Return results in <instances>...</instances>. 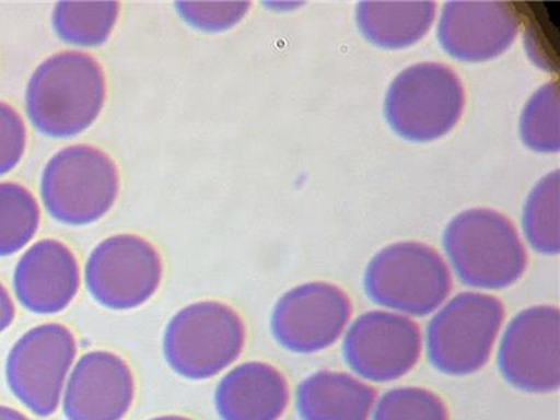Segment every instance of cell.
Returning a JSON list of instances; mask_svg holds the SVG:
<instances>
[{
	"instance_id": "20",
	"label": "cell",
	"mask_w": 560,
	"mask_h": 420,
	"mask_svg": "<svg viewBox=\"0 0 560 420\" xmlns=\"http://www.w3.org/2000/svg\"><path fill=\"white\" fill-rule=\"evenodd\" d=\"M42 222L37 199L18 183H0V258L32 242Z\"/></svg>"
},
{
	"instance_id": "7",
	"label": "cell",
	"mask_w": 560,
	"mask_h": 420,
	"mask_svg": "<svg viewBox=\"0 0 560 420\" xmlns=\"http://www.w3.org/2000/svg\"><path fill=\"white\" fill-rule=\"evenodd\" d=\"M464 89L452 68L424 62L405 69L385 97V118L409 142H432L452 131L462 118Z\"/></svg>"
},
{
	"instance_id": "8",
	"label": "cell",
	"mask_w": 560,
	"mask_h": 420,
	"mask_svg": "<svg viewBox=\"0 0 560 420\" xmlns=\"http://www.w3.org/2000/svg\"><path fill=\"white\" fill-rule=\"evenodd\" d=\"M77 357V338L67 325H37L9 350L4 363L8 388L35 417L49 418L62 402L65 384Z\"/></svg>"
},
{
	"instance_id": "2",
	"label": "cell",
	"mask_w": 560,
	"mask_h": 420,
	"mask_svg": "<svg viewBox=\"0 0 560 420\" xmlns=\"http://www.w3.org/2000/svg\"><path fill=\"white\" fill-rule=\"evenodd\" d=\"M245 325L236 310L203 300L179 310L163 332V357L177 376L192 382L217 377L242 357Z\"/></svg>"
},
{
	"instance_id": "4",
	"label": "cell",
	"mask_w": 560,
	"mask_h": 420,
	"mask_svg": "<svg viewBox=\"0 0 560 420\" xmlns=\"http://www.w3.org/2000/svg\"><path fill=\"white\" fill-rule=\"evenodd\" d=\"M39 192L52 219L69 226H84L105 217L117 201L118 168L103 150L74 144L49 160Z\"/></svg>"
},
{
	"instance_id": "5",
	"label": "cell",
	"mask_w": 560,
	"mask_h": 420,
	"mask_svg": "<svg viewBox=\"0 0 560 420\" xmlns=\"http://www.w3.org/2000/svg\"><path fill=\"white\" fill-rule=\"evenodd\" d=\"M452 287V275L436 249L413 242L388 245L364 272V290L372 302L413 317L436 312Z\"/></svg>"
},
{
	"instance_id": "6",
	"label": "cell",
	"mask_w": 560,
	"mask_h": 420,
	"mask_svg": "<svg viewBox=\"0 0 560 420\" xmlns=\"http://www.w3.org/2000/svg\"><path fill=\"white\" fill-rule=\"evenodd\" d=\"M504 315L503 303L490 294H458L430 319L429 362L453 377L479 372L492 357Z\"/></svg>"
},
{
	"instance_id": "3",
	"label": "cell",
	"mask_w": 560,
	"mask_h": 420,
	"mask_svg": "<svg viewBox=\"0 0 560 420\" xmlns=\"http://www.w3.org/2000/svg\"><path fill=\"white\" fill-rule=\"evenodd\" d=\"M443 243L455 273L471 288L512 287L527 268V253L516 228L494 210L459 213L450 222Z\"/></svg>"
},
{
	"instance_id": "13",
	"label": "cell",
	"mask_w": 560,
	"mask_h": 420,
	"mask_svg": "<svg viewBox=\"0 0 560 420\" xmlns=\"http://www.w3.org/2000/svg\"><path fill=\"white\" fill-rule=\"evenodd\" d=\"M135 377L127 360L92 350L70 370L62 395L67 420H122L135 401Z\"/></svg>"
},
{
	"instance_id": "25",
	"label": "cell",
	"mask_w": 560,
	"mask_h": 420,
	"mask_svg": "<svg viewBox=\"0 0 560 420\" xmlns=\"http://www.w3.org/2000/svg\"><path fill=\"white\" fill-rule=\"evenodd\" d=\"M27 131L23 118L9 104L0 102V175L12 172L26 152Z\"/></svg>"
},
{
	"instance_id": "12",
	"label": "cell",
	"mask_w": 560,
	"mask_h": 420,
	"mask_svg": "<svg viewBox=\"0 0 560 420\" xmlns=\"http://www.w3.org/2000/svg\"><path fill=\"white\" fill-rule=\"evenodd\" d=\"M345 363L360 378L388 383L407 376L422 354L417 323L402 314L369 312L360 315L345 334Z\"/></svg>"
},
{
	"instance_id": "18",
	"label": "cell",
	"mask_w": 560,
	"mask_h": 420,
	"mask_svg": "<svg viewBox=\"0 0 560 420\" xmlns=\"http://www.w3.org/2000/svg\"><path fill=\"white\" fill-rule=\"evenodd\" d=\"M433 2H360L357 22L368 42L385 49H401L418 43L432 27Z\"/></svg>"
},
{
	"instance_id": "16",
	"label": "cell",
	"mask_w": 560,
	"mask_h": 420,
	"mask_svg": "<svg viewBox=\"0 0 560 420\" xmlns=\"http://www.w3.org/2000/svg\"><path fill=\"white\" fill-rule=\"evenodd\" d=\"M287 377L272 364L247 362L224 374L213 394L220 420H279L287 411Z\"/></svg>"
},
{
	"instance_id": "1",
	"label": "cell",
	"mask_w": 560,
	"mask_h": 420,
	"mask_svg": "<svg viewBox=\"0 0 560 420\" xmlns=\"http://www.w3.org/2000/svg\"><path fill=\"white\" fill-rule=\"evenodd\" d=\"M105 96L107 82L96 58L79 51L55 54L28 80L27 117L45 137H77L96 122Z\"/></svg>"
},
{
	"instance_id": "26",
	"label": "cell",
	"mask_w": 560,
	"mask_h": 420,
	"mask_svg": "<svg viewBox=\"0 0 560 420\" xmlns=\"http://www.w3.org/2000/svg\"><path fill=\"white\" fill-rule=\"evenodd\" d=\"M16 318V306L9 290L0 282V334L7 331Z\"/></svg>"
},
{
	"instance_id": "9",
	"label": "cell",
	"mask_w": 560,
	"mask_h": 420,
	"mask_svg": "<svg viewBox=\"0 0 560 420\" xmlns=\"http://www.w3.org/2000/svg\"><path fill=\"white\" fill-rule=\"evenodd\" d=\"M163 278V261L153 244L137 234L105 238L84 267V283L100 306L127 312L156 294Z\"/></svg>"
},
{
	"instance_id": "17",
	"label": "cell",
	"mask_w": 560,
	"mask_h": 420,
	"mask_svg": "<svg viewBox=\"0 0 560 420\" xmlns=\"http://www.w3.org/2000/svg\"><path fill=\"white\" fill-rule=\"evenodd\" d=\"M376 399V389L362 380L329 370L304 378L296 389L303 420H369Z\"/></svg>"
},
{
	"instance_id": "22",
	"label": "cell",
	"mask_w": 560,
	"mask_h": 420,
	"mask_svg": "<svg viewBox=\"0 0 560 420\" xmlns=\"http://www.w3.org/2000/svg\"><path fill=\"white\" fill-rule=\"evenodd\" d=\"M558 96V84L548 83L525 105L520 132L524 143L535 152H559Z\"/></svg>"
},
{
	"instance_id": "24",
	"label": "cell",
	"mask_w": 560,
	"mask_h": 420,
	"mask_svg": "<svg viewBox=\"0 0 560 420\" xmlns=\"http://www.w3.org/2000/svg\"><path fill=\"white\" fill-rule=\"evenodd\" d=\"M174 7L189 26L218 33L242 22L249 2H175Z\"/></svg>"
},
{
	"instance_id": "19",
	"label": "cell",
	"mask_w": 560,
	"mask_h": 420,
	"mask_svg": "<svg viewBox=\"0 0 560 420\" xmlns=\"http://www.w3.org/2000/svg\"><path fill=\"white\" fill-rule=\"evenodd\" d=\"M119 7L118 2H59L52 13L55 33L78 47H98L112 35Z\"/></svg>"
},
{
	"instance_id": "10",
	"label": "cell",
	"mask_w": 560,
	"mask_h": 420,
	"mask_svg": "<svg viewBox=\"0 0 560 420\" xmlns=\"http://www.w3.org/2000/svg\"><path fill=\"white\" fill-rule=\"evenodd\" d=\"M498 366L503 378L523 393L549 394L560 385L558 307L523 310L500 338Z\"/></svg>"
},
{
	"instance_id": "23",
	"label": "cell",
	"mask_w": 560,
	"mask_h": 420,
	"mask_svg": "<svg viewBox=\"0 0 560 420\" xmlns=\"http://www.w3.org/2000/svg\"><path fill=\"white\" fill-rule=\"evenodd\" d=\"M372 420H450L438 394L420 387L389 389L376 399Z\"/></svg>"
},
{
	"instance_id": "15",
	"label": "cell",
	"mask_w": 560,
	"mask_h": 420,
	"mask_svg": "<svg viewBox=\"0 0 560 420\" xmlns=\"http://www.w3.org/2000/svg\"><path fill=\"white\" fill-rule=\"evenodd\" d=\"M80 269L77 257L58 240H42L19 259L13 290L27 312L51 315L63 312L78 296Z\"/></svg>"
},
{
	"instance_id": "28",
	"label": "cell",
	"mask_w": 560,
	"mask_h": 420,
	"mask_svg": "<svg viewBox=\"0 0 560 420\" xmlns=\"http://www.w3.org/2000/svg\"><path fill=\"white\" fill-rule=\"evenodd\" d=\"M148 420H195L187 417H182V415H162V417H156Z\"/></svg>"
},
{
	"instance_id": "27",
	"label": "cell",
	"mask_w": 560,
	"mask_h": 420,
	"mask_svg": "<svg viewBox=\"0 0 560 420\" xmlns=\"http://www.w3.org/2000/svg\"><path fill=\"white\" fill-rule=\"evenodd\" d=\"M0 420H32L26 413L18 411L7 405H0Z\"/></svg>"
},
{
	"instance_id": "21",
	"label": "cell",
	"mask_w": 560,
	"mask_h": 420,
	"mask_svg": "<svg viewBox=\"0 0 560 420\" xmlns=\"http://www.w3.org/2000/svg\"><path fill=\"white\" fill-rule=\"evenodd\" d=\"M559 172L544 177L529 194L523 213L525 237L535 252L559 253Z\"/></svg>"
},
{
	"instance_id": "14",
	"label": "cell",
	"mask_w": 560,
	"mask_h": 420,
	"mask_svg": "<svg viewBox=\"0 0 560 420\" xmlns=\"http://www.w3.org/2000/svg\"><path fill=\"white\" fill-rule=\"evenodd\" d=\"M518 18L499 2H448L439 23L444 51L463 62H485L513 44Z\"/></svg>"
},
{
	"instance_id": "11",
	"label": "cell",
	"mask_w": 560,
	"mask_h": 420,
	"mask_svg": "<svg viewBox=\"0 0 560 420\" xmlns=\"http://www.w3.org/2000/svg\"><path fill=\"white\" fill-rule=\"evenodd\" d=\"M352 317V303L342 289L312 282L290 289L275 304L271 332L292 353L312 354L331 348Z\"/></svg>"
}]
</instances>
